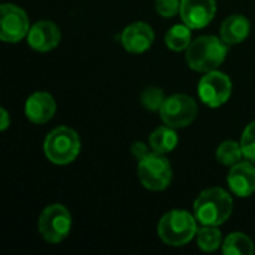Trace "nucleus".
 I'll list each match as a JSON object with an SVG mask.
<instances>
[{
    "instance_id": "18",
    "label": "nucleus",
    "mask_w": 255,
    "mask_h": 255,
    "mask_svg": "<svg viewBox=\"0 0 255 255\" xmlns=\"http://www.w3.org/2000/svg\"><path fill=\"white\" fill-rule=\"evenodd\" d=\"M223 253L226 255H253L255 253L253 241L244 233H232L223 241Z\"/></svg>"
},
{
    "instance_id": "1",
    "label": "nucleus",
    "mask_w": 255,
    "mask_h": 255,
    "mask_svg": "<svg viewBox=\"0 0 255 255\" xmlns=\"http://www.w3.org/2000/svg\"><path fill=\"white\" fill-rule=\"evenodd\" d=\"M232 212L233 199L226 190L220 187L203 190L193 206V214L200 226L218 227L232 217Z\"/></svg>"
},
{
    "instance_id": "23",
    "label": "nucleus",
    "mask_w": 255,
    "mask_h": 255,
    "mask_svg": "<svg viewBox=\"0 0 255 255\" xmlns=\"http://www.w3.org/2000/svg\"><path fill=\"white\" fill-rule=\"evenodd\" d=\"M155 10L163 18H172L181 10V0H155Z\"/></svg>"
},
{
    "instance_id": "20",
    "label": "nucleus",
    "mask_w": 255,
    "mask_h": 255,
    "mask_svg": "<svg viewBox=\"0 0 255 255\" xmlns=\"http://www.w3.org/2000/svg\"><path fill=\"white\" fill-rule=\"evenodd\" d=\"M242 145L235 140H226L217 149V160L224 166H235L242 160Z\"/></svg>"
},
{
    "instance_id": "6",
    "label": "nucleus",
    "mask_w": 255,
    "mask_h": 255,
    "mask_svg": "<svg viewBox=\"0 0 255 255\" xmlns=\"http://www.w3.org/2000/svg\"><path fill=\"white\" fill-rule=\"evenodd\" d=\"M39 233L52 245L63 242L72 230V215L69 209L60 203L46 206L39 217Z\"/></svg>"
},
{
    "instance_id": "5",
    "label": "nucleus",
    "mask_w": 255,
    "mask_h": 255,
    "mask_svg": "<svg viewBox=\"0 0 255 255\" xmlns=\"http://www.w3.org/2000/svg\"><path fill=\"white\" fill-rule=\"evenodd\" d=\"M137 176L140 184L151 191L166 190L173 178L172 166L164 154L149 152L137 164Z\"/></svg>"
},
{
    "instance_id": "10",
    "label": "nucleus",
    "mask_w": 255,
    "mask_h": 255,
    "mask_svg": "<svg viewBox=\"0 0 255 255\" xmlns=\"http://www.w3.org/2000/svg\"><path fill=\"white\" fill-rule=\"evenodd\" d=\"M217 13L215 0H181L179 15L190 28H203L209 25Z\"/></svg>"
},
{
    "instance_id": "7",
    "label": "nucleus",
    "mask_w": 255,
    "mask_h": 255,
    "mask_svg": "<svg viewBox=\"0 0 255 255\" xmlns=\"http://www.w3.org/2000/svg\"><path fill=\"white\" fill-rule=\"evenodd\" d=\"M197 112L199 108L193 97L187 94H173L164 100L160 109V117L166 126L173 128H184L193 124Z\"/></svg>"
},
{
    "instance_id": "24",
    "label": "nucleus",
    "mask_w": 255,
    "mask_h": 255,
    "mask_svg": "<svg viewBox=\"0 0 255 255\" xmlns=\"http://www.w3.org/2000/svg\"><path fill=\"white\" fill-rule=\"evenodd\" d=\"M131 154H133V157L139 161V160H142L145 155H148L149 154V151H148V146L143 143V142H136V143H133L131 145Z\"/></svg>"
},
{
    "instance_id": "13",
    "label": "nucleus",
    "mask_w": 255,
    "mask_h": 255,
    "mask_svg": "<svg viewBox=\"0 0 255 255\" xmlns=\"http://www.w3.org/2000/svg\"><path fill=\"white\" fill-rule=\"evenodd\" d=\"M227 184L232 193L238 197H250L255 193V166L251 161H239L232 166L227 176Z\"/></svg>"
},
{
    "instance_id": "17",
    "label": "nucleus",
    "mask_w": 255,
    "mask_h": 255,
    "mask_svg": "<svg viewBox=\"0 0 255 255\" xmlns=\"http://www.w3.org/2000/svg\"><path fill=\"white\" fill-rule=\"evenodd\" d=\"M164 42L170 51L179 52V51H187V48L191 43V28L184 22V24H176L164 36Z\"/></svg>"
},
{
    "instance_id": "21",
    "label": "nucleus",
    "mask_w": 255,
    "mask_h": 255,
    "mask_svg": "<svg viewBox=\"0 0 255 255\" xmlns=\"http://www.w3.org/2000/svg\"><path fill=\"white\" fill-rule=\"evenodd\" d=\"M164 100H166V97H164L163 90L157 88V87H148L140 94V103L149 112L160 111L163 103H164Z\"/></svg>"
},
{
    "instance_id": "12",
    "label": "nucleus",
    "mask_w": 255,
    "mask_h": 255,
    "mask_svg": "<svg viewBox=\"0 0 255 255\" xmlns=\"http://www.w3.org/2000/svg\"><path fill=\"white\" fill-rule=\"evenodd\" d=\"M155 34L148 22L137 21L127 25L121 34V43L130 54H143L154 43Z\"/></svg>"
},
{
    "instance_id": "11",
    "label": "nucleus",
    "mask_w": 255,
    "mask_h": 255,
    "mask_svg": "<svg viewBox=\"0 0 255 255\" xmlns=\"http://www.w3.org/2000/svg\"><path fill=\"white\" fill-rule=\"evenodd\" d=\"M61 40V31L52 21L42 19L34 22L27 34V42L31 49L37 52H48L58 46Z\"/></svg>"
},
{
    "instance_id": "3",
    "label": "nucleus",
    "mask_w": 255,
    "mask_h": 255,
    "mask_svg": "<svg viewBox=\"0 0 255 255\" xmlns=\"http://www.w3.org/2000/svg\"><path fill=\"white\" fill-rule=\"evenodd\" d=\"M197 223L194 214L184 209H173L161 217L157 232L166 245L184 247L196 238L199 230Z\"/></svg>"
},
{
    "instance_id": "9",
    "label": "nucleus",
    "mask_w": 255,
    "mask_h": 255,
    "mask_svg": "<svg viewBox=\"0 0 255 255\" xmlns=\"http://www.w3.org/2000/svg\"><path fill=\"white\" fill-rule=\"evenodd\" d=\"M0 12V39L3 42L16 43L27 37L30 22L24 9L12 3H3Z\"/></svg>"
},
{
    "instance_id": "14",
    "label": "nucleus",
    "mask_w": 255,
    "mask_h": 255,
    "mask_svg": "<svg viewBox=\"0 0 255 255\" xmlns=\"http://www.w3.org/2000/svg\"><path fill=\"white\" fill-rule=\"evenodd\" d=\"M57 103L54 97L46 91H36L33 93L24 106V112L28 121L33 124H45L55 115Z\"/></svg>"
},
{
    "instance_id": "8",
    "label": "nucleus",
    "mask_w": 255,
    "mask_h": 255,
    "mask_svg": "<svg viewBox=\"0 0 255 255\" xmlns=\"http://www.w3.org/2000/svg\"><path fill=\"white\" fill-rule=\"evenodd\" d=\"M232 79L229 75L212 70L208 72L200 81L197 87V93L200 100L209 108H220L223 106L232 96Z\"/></svg>"
},
{
    "instance_id": "22",
    "label": "nucleus",
    "mask_w": 255,
    "mask_h": 255,
    "mask_svg": "<svg viewBox=\"0 0 255 255\" xmlns=\"http://www.w3.org/2000/svg\"><path fill=\"white\" fill-rule=\"evenodd\" d=\"M241 145H242V151H244V157L254 163L255 164V121L250 123L244 133H242V139H241Z\"/></svg>"
},
{
    "instance_id": "2",
    "label": "nucleus",
    "mask_w": 255,
    "mask_h": 255,
    "mask_svg": "<svg viewBox=\"0 0 255 255\" xmlns=\"http://www.w3.org/2000/svg\"><path fill=\"white\" fill-rule=\"evenodd\" d=\"M229 45L217 36H200L187 48V64L194 72L208 73L217 70L226 60Z\"/></svg>"
},
{
    "instance_id": "16",
    "label": "nucleus",
    "mask_w": 255,
    "mask_h": 255,
    "mask_svg": "<svg viewBox=\"0 0 255 255\" xmlns=\"http://www.w3.org/2000/svg\"><path fill=\"white\" fill-rule=\"evenodd\" d=\"M176 128L169 126H161L155 128L149 136V146L154 152L158 154H169L172 152L178 145V134L175 131Z\"/></svg>"
},
{
    "instance_id": "4",
    "label": "nucleus",
    "mask_w": 255,
    "mask_h": 255,
    "mask_svg": "<svg viewBox=\"0 0 255 255\" xmlns=\"http://www.w3.org/2000/svg\"><path fill=\"white\" fill-rule=\"evenodd\" d=\"M43 152L45 157L54 164H70L81 152L79 134L70 127H57L46 134L43 142Z\"/></svg>"
},
{
    "instance_id": "25",
    "label": "nucleus",
    "mask_w": 255,
    "mask_h": 255,
    "mask_svg": "<svg viewBox=\"0 0 255 255\" xmlns=\"http://www.w3.org/2000/svg\"><path fill=\"white\" fill-rule=\"evenodd\" d=\"M0 117H1V121H0V130L4 131L7 127H9V114L4 108L0 109Z\"/></svg>"
},
{
    "instance_id": "19",
    "label": "nucleus",
    "mask_w": 255,
    "mask_h": 255,
    "mask_svg": "<svg viewBox=\"0 0 255 255\" xmlns=\"http://www.w3.org/2000/svg\"><path fill=\"white\" fill-rule=\"evenodd\" d=\"M197 245L205 253H214L223 245V235L217 226H202L196 235Z\"/></svg>"
},
{
    "instance_id": "15",
    "label": "nucleus",
    "mask_w": 255,
    "mask_h": 255,
    "mask_svg": "<svg viewBox=\"0 0 255 255\" xmlns=\"http://www.w3.org/2000/svg\"><path fill=\"white\" fill-rule=\"evenodd\" d=\"M251 33V22L244 15H230L221 24L220 34L227 45L242 43Z\"/></svg>"
}]
</instances>
